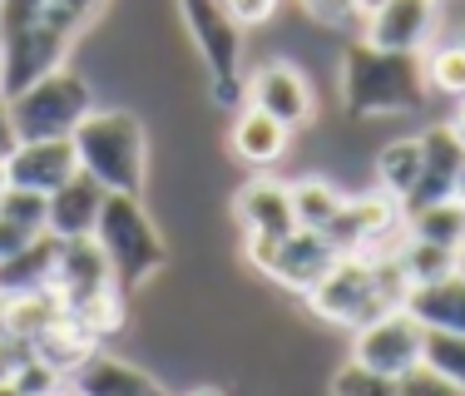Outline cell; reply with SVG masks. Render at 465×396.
<instances>
[{
	"label": "cell",
	"mask_w": 465,
	"mask_h": 396,
	"mask_svg": "<svg viewBox=\"0 0 465 396\" xmlns=\"http://www.w3.org/2000/svg\"><path fill=\"white\" fill-rule=\"evenodd\" d=\"M183 15V30L193 40V54L208 70V99L218 109H242V60H248V40L242 25L232 20L223 0H173Z\"/></svg>",
	"instance_id": "cell-5"
},
{
	"label": "cell",
	"mask_w": 465,
	"mask_h": 396,
	"mask_svg": "<svg viewBox=\"0 0 465 396\" xmlns=\"http://www.w3.org/2000/svg\"><path fill=\"white\" fill-rule=\"evenodd\" d=\"M20 139H15V124H10V109H5V99H0V163L10 159V149H15Z\"/></svg>",
	"instance_id": "cell-36"
},
{
	"label": "cell",
	"mask_w": 465,
	"mask_h": 396,
	"mask_svg": "<svg viewBox=\"0 0 465 396\" xmlns=\"http://www.w3.org/2000/svg\"><path fill=\"white\" fill-rule=\"evenodd\" d=\"M292 149V129L278 124V119H268L262 109L242 104L232 109V124H228V153L242 163V169L252 173H268L282 163V153Z\"/></svg>",
	"instance_id": "cell-16"
},
{
	"label": "cell",
	"mask_w": 465,
	"mask_h": 396,
	"mask_svg": "<svg viewBox=\"0 0 465 396\" xmlns=\"http://www.w3.org/2000/svg\"><path fill=\"white\" fill-rule=\"evenodd\" d=\"M337 94L347 104V119H396L430 99L426 74H420V54L376 50L367 40H351L341 50Z\"/></svg>",
	"instance_id": "cell-1"
},
{
	"label": "cell",
	"mask_w": 465,
	"mask_h": 396,
	"mask_svg": "<svg viewBox=\"0 0 465 396\" xmlns=\"http://www.w3.org/2000/svg\"><path fill=\"white\" fill-rule=\"evenodd\" d=\"M0 213H5L10 223L30 228V233H45V198L40 193H25V189H10L5 183V193H0Z\"/></svg>",
	"instance_id": "cell-30"
},
{
	"label": "cell",
	"mask_w": 465,
	"mask_h": 396,
	"mask_svg": "<svg viewBox=\"0 0 465 396\" xmlns=\"http://www.w3.org/2000/svg\"><path fill=\"white\" fill-rule=\"evenodd\" d=\"M183 396H228L223 387H213V381H198V387H188Z\"/></svg>",
	"instance_id": "cell-37"
},
{
	"label": "cell",
	"mask_w": 465,
	"mask_h": 396,
	"mask_svg": "<svg viewBox=\"0 0 465 396\" xmlns=\"http://www.w3.org/2000/svg\"><path fill=\"white\" fill-rule=\"evenodd\" d=\"M446 124H450V129H456V134H460V144H465V99H460V104H456V114H450V119H446Z\"/></svg>",
	"instance_id": "cell-38"
},
{
	"label": "cell",
	"mask_w": 465,
	"mask_h": 396,
	"mask_svg": "<svg viewBox=\"0 0 465 396\" xmlns=\"http://www.w3.org/2000/svg\"><path fill=\"white\" fill-rule=\"evenodd\" d=\"M242 104L262 109L268 119H278L297 134V129H312L317 119V90L307 80V70L297 60H262L258 70H242Z\"/></svg>",
	"instance_id": "cell-8"
},
{
	"label": "cell",
	"mask_w": 465,
	"mask_h": 396,
	"mask_svg": "<svg viewBox=\"0 0 465 396\" xmlns=\"http://www.w3.org/2000/svg\"><path fill=\"white\" fill-rule=\"evenodd\" d=\"M94 104H99V94H94L90 74L70 70V64L40 74L35 84H25L20 94L5 99L15 139H70Z\"/></svg>",
	"instance_id": "cell-6"
},
{
	"label": "cell",
	"mask_w": 465,
	"mask_h": 396,
	"mask_svg": "<svg viewBox=\"0 0 465 396\" xmlns=\"http://www.w3.org/2000/svg\"><path fill=\"white\" fill-rule=\"evenodd\" d=\"M406 288H411V282L396 272V262H371V258H361V252H341L327 278L307 292V307H312L317 322L357 332V327L376 322L381 312L401 307Z\"/></svg>",
	"instance_id": "cell-3"
},
{
	"label": "cell",
	"mask_w": 465,
	"mask_h": 396,
	"mask_svg": "<svg viewBox=\"0 0 465 396\" xmlns=\"http://www.w3.org/2000/svg\"><path fill=\"white\" fill-rule=\"evenodd\" d=\"M396 218H401L396 198H386L381 189H367V193H347V198H341L337 218H331L322 233L337 243V252H361L376 233H381V228H391Z\"/></svg>",
	"instance_id": "cell-18"
},
{
	"label": "cell",
	"mask_w": 465,
	"mask_h": 396,
	"mask_svg": "<svg viewBox=\"0 0 465 396\" xmlns=\"http://www.w3.org/2000/svg\"><path fill=\"white\" fill-rule=\"evenodd\" d=\"M223 5L232 10V20H238L242 30H258L282 10V0H223Z\"/></svg>",
	"instance_id": "cell-33"
},
{
	"label": "cell",
	"mask_w": 465,
	"mask_h": 396,
	"mask_svg": "<svg viewBox=\"0 0 465 396\" xmlns=\"http://www.w3.org/2000/svg\"><path fill=\"white\" fill-rule=\"evenodd\" d=\"M440 30V0H381L376 10H367L361 35L376 50H396V54H420Z\"/></svg>",
	"instance_id": "cell-10"
},
{
	"label": "cell",
	"mask_w": 465,
	"mask_h": 396,
	"mask_svg": "<svg viewBox=\"0 0 465 396\" xmlns=\"http://www.w3.org/2000/svg\"><path fill=\"white\" fill-rule=\"evenodd\" d=\"M94 347H99V342H94V332L80 322V317H70V312H60V317H54V322L45 327V332H40L35 342H30V351H35V357L45 361V367L60 371V377H70V371L80 367V361L90 357Z\"/></svg>",
	"instance_id": "cell-20"
},
{
	"label": "cell",
	"mask_w": 465,
	"mask_h": 396,
	"mask_svg": "<svg viewBox=\"0 0 465 396\" xmlns=\"http://www.w3.org/2000/svg\"><path fill=\"white\" fill-rule=\"evenodd\" d=\"M456 272H465V243H460V252H456Z\"/></svg>",
	"instance_id": "cell-41"
},
{
	"label": "cell",
	"mask_w": 465,
	"mask_h": 396,
	"mask_svg": "<svg viewBox=\"0 0 465 396\" xmlns=\"http://www.w3.org/2000/svg\"><path fill=\"white\" fill-rule=\"evenodd\" d=\"M109 288H119V282H114V272H109L94 238H64L60 252H54V278H50V292L60 297L64 312L104 297Z\"/></svg>",
	"instance_id": "cell-12"
},
{
	"label": "cell",
	"mask_w": 465,
	"mask_h": 396,
	"mask_svg": "<svg viewBox=\"0 0 465 396\" xmlns=\"http://www.w3.org/2000/svg\"><path fill=\"white\" fill-rule=\"evenodd\" d=\"M406 312L416 317L426 332H465V272H446L406 288Z\"/></svg>",
	"instance_id": "cell-19"
},
{
	"label": "cell",
	"mask_w": 465,
	"mask_h": 396,
	"mask_svg": "<svg viewBox=\"0 0 465 396\" xmlns=\"http://www.w3.org/2000/svg\"><path fill=\"white\" fill-rule=\"evenodd\" d=\"M456 198L465 203V163H460V179H456Z\"/></svg>",
	"instance_id": "cell-39"
},
{
	"label": "cell",
	"mask_w": 465,
	"mask_h": 396,
	"mask_svg": "<svg viewBox=\"0 0 465 396\" xmlns=\"http://www.w3.org/2000/svg\"><path fill=\"white\" fill-rule=\"evenodd\" d=\"M50 396H74V391H70V387H60V391H50Z\"/></svg>",
	"instance_id": "cell-42"
},
{
	"label": "cell",
	"mask_w": 465,
	"mask_h": 396,
	"mask_svg": "<svg viewBox=\"0 0 465 396\" xmlns=\"http://www.w3.org/2000/svg\"><path fill=\"white\" fill-rule=\"evenodd\" d=\"M341 193L337 183H331V173H307V179H297L292 183V213H297V228H322L337 218V208H341Z\"/></svg>",
	"instance_id": "cell-24"
},
{
	"label": "cell",
	"mask_w": 465,
	"mask_h": 396,
	"mask_svg": "<svg viewBox=\"0 0 465 396\" xmlns=\"http://www.w3.org/2000/svg\"><path fill=\"white\" fill-rule=\"evenodd\" d=\"M396 272L406 282H430V278H446L456 272V248H440V243H426V238H406L401 252H396Z\"/></svg>",
	"instance_id": "cell-26"
},
{
	"label": "cell",
	"mask_w": 465,
	"mask_h": 396,
	"mask_svg": "<svg viewBox=\"0 0 465 396\" xmlns=\"http://www.w3.org/2000/svg\"><path fill=\"white\" fill-rule=\"evenodd\" d=\"M74 159L104 193H143L149 183V129L129 104H94L70 134Z\"/></svg>",
	"instance_id": "cell-2"
},
{
	"label": "cell",
	"mask_w": 465,
	"mask_h": 396,
	"mask_svg": "<svg viewBox=\"0 0 465 396\" xmlns=\"http://www.w3.org/2000/svg\"><path fill=\"white\" fill-rule=\"evenodd\" d=\"M406 228L411 238H426V243H440V248H456L465 243V203L460 198H440V203H426L416 213H406Z\"/></svg>",
	"instance_id": "cell-25"
},
{
	"label": "cell",
	"mask_w": 465,
	"mask_h": 396,
	"mask_svg": "<svg viewBox=\"0 0 465 396\" xmlns=\"http://www.w3.org/2000/svg\"><path fill=\"white\" fill-rule=\"evenodd\" d=\"M396 396H465L456 381H446L440 371H430L426 361L420 367H411L406 377H396Z\"/></svg>",
	"instance_id": "cell-32"
},
{
	"label": "cell",
	"mask_w": 465,
	"mask_h": 396,
	"mask_svg": "<svg viewBox=\"0 0 465 396\" xmlns=\"http://www.w3.org/2000/svg\"><path fill=\"white\" fill-rule=\"evenodd\" d=\"M232 218H238L242 238H287L297 228L292 213V183L272 179V173H252L232 189Z\"/></svg>",
	"instance_id": "cell-11"
},
{
	"label": "cell",
	"mask_w": 465,
	"mask_h": 396,
	"mask_svg": "<svg viewBox=\"0 0 465 396\" xmlns=\"http://www.w3.org/2000/svg\"><path fill=\"white\" fill-rule=\"evenodd\" d=\"M0 193H5V169H0Z\"/></svg>",
	"instance_id": "cell-43"
},
{
	"label": "cell",
	"mask_w": 465,
	"mask_h": 396,
	"mask_svg": "<svg viewBox=\"0 0 465 396\" xmlns=\"http://www.w3.org/2000/svg\"><path fill=\"white\" fill-rule=\"evenodd\" d=\"M35 238H40V233H30V228L10 223V218L0 213V262H5V258H15V252L25 248V243H35Z\"/></svg>",
	"instance_id": "cell-35"
},
{
	"label": "cell",
	"mask_w": 465,
	"mask_h": 396,
	"mask_svg": "<svg viewBox=\"0 0 465 396\" xmlns=\"http://www.w3.org/2000/svg\"><path fill=\"white\" fill-rule=\"evenodd\" d=\"M420 74H426L430 99H450V104H460L465 99V35L430 40V45L420 50Z\"/></svg>",
	"instance_id": "cell-23"
},
{
	"label": "cell",
	"mask_w": 465,
	"mask_h": 396,
	"mask_svg": "<svg viewBox=\"0 0 465 396\" xmlns=\"http://www.w3.org/2000/svg\"><path fill=\"white\" fill-rule=\"evenodd\" d=\"M104 189L90 179V173H70L50 198H45V233L50 238H94V223H99V208H104Z\"/></svg>",
	"instance_id": "cell-17"
},
{
	"label": "cell",
	"mask_w": 465,
	"mask_h": 396,
	"mask_svg": "<svg viewBox=\"0 0 465 396\" xmlns=\"http://www.w3.org/2000/svg\"><path fill=\"white\" fill-rule=\"evenodd\" d=\"M420 357H426V327L406 307H391L351 332V361L381 371V377H406L411 367H420Z\"/></svg>",
	"instance_id": "cell-9"
},
{
	"label": "cell",
	"mask_w": 465,
	"mask_h": 396,
	"mask_svg": "<svg viewBox=\"0 0 465 396\" xmlns=\"http://www.w3.org/2000/svg\"><path fill=\"white\" fill-rule=\"evenodd\" d=\"M302 10H307V20L322 25V30H351V40L361 35V20H367L357 0H302Z\"/></svg>",
	"instance_id": "cell-29"
},
{
	"label": "cell",
	"mask_w": 465,
	"mask_h": 396,
	"mask_svg": "<svg viewBox=\"0 0 465 396\" xmlns=\"http://www.w3.org/2000/svg\"><path fill=\"white\" fill-rule=\"evenodd\" d=\"M420 361L465 391V332H426V357Z\"/></svg>",
	"instance_id": "cell-28"
},
{
	"label": "cell",
	"mask_w": 465,
	"mask_h": 396,
	"mask_svg": "<svg viewBox=\"0 0 465 396\" xmlns=\"http://www.w3.org/2000/svg\"><path fill=\"white\" fill-rule=\"evenodd\" d=\"M327 396H396V377H381V371L361 367V361H341L327 377Z\"/></svg>",
	"instance_id": "cell-27"
},
{
	"label": "cell",
	"mask_w": 465,
	"mask_h": 396,
	"mask_svg": "<svg viewBox=\"0 0 465 396\" xmlns=\"http://www.w3.org/2000/svg\"><path fill=\"white\" fill-rule=\"evenodd\" d=\"M10 387H15L20 396H50V391L64 387V377H60L54 367H45V361L30 351V357L20 361V371H15V381H10Z\"/></svg>",
	"instance_id": "cell-31"
},
{
	"label": "cell",
	"mask_w": 465,
	"mask_h": 396,
	"mask_svg": "<svg viewBox=\"0 0 465 396\" xmlns=\"http://www.w3.org/2000/svg\"><path fill=\"white\" fill-rule=\"evenodd\" d=\"M94 243L104 252L109 272H114L119 292L134 297L139 288H149L163 268H169V243L163 228L153 223V213L143 208L139 193H109L94 223Z\"/></svg>",
	"instance_id": "cell-4"
},
{
	"label": "cell",
	"mask_w": 465,
	"mask_h": 396,
	"mask_svg": "<svg viewBox=\"0 0 465 396\" xmlns=\"http://www.w3.org/2000/svg\"><path fill=\"white\" fill-rule=\"evenodd\" d=\"M357 5H361V15H367V10H376V5H381V0H357Z\"/></svg>",
	"instance_id": "cell-40"
},
{
	"label": "cell",
	"mask_w": 465,
	"mask_h": 396,
	"mask_svg": "<svg viewBox=\"0 0 465 396\" xmlns=\"http://www.w3.org/2000/svg\"><path fill=\"white\" fill-rule=\"evenodd\" d=\"M416 139H420V179H416V189L406 193L401 213H416V208L440 203V198H456V179H460V163H465V144L446 119H436V124Z\"/></svg>",
	"instance_id": "cell-13"
},
{
	"label": "cell",
	"mask_w": 465,
	"mask_h": 396,
	"mask_svg": "<svg viewBox=\"0 0 465 396\" xmlns=\"http://www.w3.org/2000/svg\"><path fill=\"white\" fill-rule=\"evenodd\" d=\"M54 252H60V238L40 233L35 243H25L15 258H5V262H0V297H20V292L50 288V278H54Z\"/></svg>",
	"instance_id": "cell-22"
},
{
	"label": "cell",
	"mask_w": 465,
	"mask_h": 396,
	"mask_svg": "<svg viewBox=\"0 0 465 396\" xmlns=\"http://www.w3.org/2000/svg\"><path fill=\"white\" fill-rule=\"evenodd\" d=\"M0 169H5L10 189H25V193L50 198L64 179H70V173H80V159H74L70 139H20Z\"/></svg>",
	"instance_id": "cell-14"
},
{
	"label": "cell",
	"mask_w": 465,
	"mask_h": 396,
	"mask_svg": "<svg viewBox=\"0 0 465 396\" xmlns=\"http://www.w3.org/2000/svg\"><path fill=\"white\" fill-rule=\"evenodd\" d=\"M371 179L386 198H396V208L406 203V193L416 189L420 179V139L401 134V139H386L381 149L371 153Z\"/></svg>",
	"instance_id": "cell-21"
},
{
	"label": "cell",
	"mask_w": 465,
	"mask_h": 396,
	"mask_svg": "<svg viewBox=\"0 0 465 396\" xmlns=\"http://www.w3.org/2000/svg\"><path fill=\"white\" fill-rule=\"evenodd\" d=\"M25 357H30L25 342H15V337L0 332V387H10V381H15V371H20V361H25Z\"/></svg>",
	"instance_id": "cell-34"
},
{
	"label": "cell",
	"mask_w": 465,
	"mask_h": 396,
	"mask_svg": "<svg viewBox=\"0 0 465 396\" xmlns=\"http://www.w3.org/2000/svg\"><path fill=\"white\" fill-rule=\"evenodd\" d=\"M64 387L74 396H173L149 367H134V361L114 357V351H104V347H94L90 357L64 377Z\"/></svg>",
	"instance_id": "cell-15"
},
{
	"label": "cell",
	"mask_w": 465,
	"mask_h": 396,
	"mask_svg": "<svg viewBox=\"0 0 465 396\" xmlns=\"http://www.w3.org/2000/svg\"><path fill=\"white\" fill-rule=\"evenodd\" d=\"M242 258H248L252 272L272 278L278 288L307 297L331 272V262H337L341 252L327 233H317V228H292L287 238H248V243H242Z\"/></svg>",
	"instance_id": "cell-7"
}]
</instances>
